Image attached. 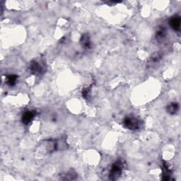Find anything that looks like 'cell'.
Listing matches in <instances>:
<instances>
[{
	"mask_svg": "<svg viewBox=\"0 0 181 181\" xmlns=\"http://www.w3.org/2000/svg\"><path fill=\"white\" fill-rule=\"evenodd\" d=\"M82 95L84 96V99H88L90 95V88H87V89H85L82 92Z\"/></svg>",
	"mask_w": 181,
	"mask_h": 181,
	"instance_id": "8fae6325",
	"label": "cell"
},
{
	"mask_svg": "<svg viewBox=\"0 0 181 181\" xmlns=\"http://www.w3.org/2000/svg\"><path fill=\"white\" fill-rule=\"evenodd\" d=\"M170 25L171 28L175 31L179 30L180 28V18L178 16L173 17L170 21Z\"/></svg>",
	"mask_w": 181,
	"mask_h": 181,
	"instance_id": "277c9868",
	"label": "cell"
},
{
	"mask_svg": "<svg viewBox=\"0 0 181 181\" xmlns=\"http://www.w3.org/2000/svg\"><path fill=\"white\" fill-rule=\"evenodd\" d=\"M161 54L160 52H155V53H154L151 57V61L154 62H159L161 59Z\"/></svg>",
	"mask_w": 181,
	"mask_h": 181,
	"instance_id": "30bf717a",
	"label": "cell"
},
{
	"mask_svg": "<svg viewBox=\"0 0 181 181\" xmlns=\"http://www.w3.org/2000/svg\"><path fill=\"white\" fill-rule=\"evenodd\" d=\"M178 110H179V106L175 102L171 103L167 107V111L170 114H175L178 111Z\"/></svg>",
	"mask_w": 181,
	"mask_h": 181,
	"instance_id": "52a82bcc",
	"label": "cell"
},
{
	"mask_svg": "<svg viewBox=\"0 0 181 181\" xmlns=\"http://www.w3.org/2000/svg\"><path fill=\"white\" fill-rule=\"evenodd\" d=\"M124 168V163L121 160L117 161L112 166L109 178L112 180H115L120 177Z\"/></svg>",
	"mask_w": 181,
	"mask_h": 181,
	"instance_id": "7a4b0ae2",
	"label": "cell"
},
{
	"mask_svg": "<svg viewBox=\"0 0 181 181\" xmlns=\"http://www.w3.org/2000/svg\"><path fill=\"white\" fill-rule=\"evenodd\" d=\"M30 69L33 74H39L42 72V66H40V64L36 61L33 62L31 65H30Z\"/></svg>",
	"mask_w": 181,
	"mask_h": 181,
	"instance_id": "5b68a950",
	"label": "cell"
},
{
	"mask_svg": "<svg viewBox=\"0 0 181 181\" xmlns=\"http://www.w3.org/2000/svg\"><path fill=\"white\" fill-rule=\"evenodd\" d=\"M124 127L130 130H139L142 125L141 120L133 116H128L124 119Z\"/></svg>",
	"mask_w": 181,
	"mask_h": 181,
	"instance_id": "6da1fadb",
	"label": "cell"
},
{
	"mask_svg": "<svg viewBox=\"0 0 181 181\" xmlns=\"http://www.w3.org/2000/svg\"><path fill=\"white\" fill-rule=\"evenodd\" d=\"M36 115V112L34 111H26L22 115V123L25 125H28L33 120Z\"/></svg>",
	"mask_w": 181,
	"mask_h": 181,
	"instance_id": "3957f363",
	"label": "cell"
},
{
	"mask_svg": "<svg viewBox=\"0 0 181 181\" xmlns=\"http://www.w3.org/2000/svg\"><path fill=\"white\" fill-rule=\"evenodd\" d=\"M18 77L16 75H8L6 76V84L9 86H14L17 82Z\"/></svg>",
	"mask_w": 181,
	"mask_h": 181,
	"instance_id": "9c48e42d",
	"label": "cell"
},
{
	"mask_svg": "<svg viewBox=\"0 0 181 181\" xmlns=\"http://www.w3.org/2000/svg\"><path fill=\"white\" fill-rule=\"evenodd\" d=\"M166 36V28H159L158 32L156 33V39L158 41H161Z\"/></svg>",
	"mask_w": 181,
	"mask_h": 181,
	"instance_id": "ba28073f",
	"label": "cell"
},
{
	"mask_svg": "<svg viewBox=\"0 0 181 181\" xmlns=\"http://www.w3.org/2000/svg\"><path fill=\"white\" fill-rule=\"evenodd\" d=\"M80 42H81V45H82V46L86 49L89 48V47H90V38H89V36L87 34H84L82 35V38H81Z\"/></svg>",
	"mask_w": 181,
	"mask_h": 181,
	"instance_id": "8992f818",
	"label": "cell"
}]
</instances>
